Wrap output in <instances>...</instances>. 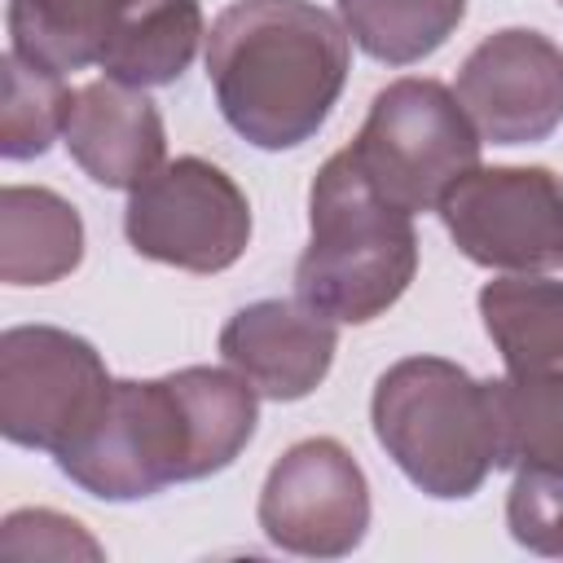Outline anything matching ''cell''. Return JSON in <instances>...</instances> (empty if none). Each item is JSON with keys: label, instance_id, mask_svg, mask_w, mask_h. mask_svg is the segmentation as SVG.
Segmentation results:
<instances>
[{"label": "cell", "instance_id": "cell-1", "mask_svg": "<svg viewBox=\"0 0 563 563\" xmlns=\"http://www.w3.org/2000/svg\"><path fill=\"white\" fill-rule=\"evenodd\" d=\"M207 75L224 119L264 150L299 145L330 114L347 40L303 0H238L211 31Z\"/></svg>", "mask_w": 563, "mask_h": 563}, {"label": "cell", "instance_id": "cell-2", "mask_svg": "<svg viewBox=\"0 0 563 563\" xmlns=\"http://www.w3.org/2000/svg\"><path fill=\"white\" fill-rule=\"evenodd\" d=\"M413 277L409 211L387 202L352 150L334 154L312 185V242L295 268L303 308L369 321Z\"/></svg>", "mask_w": 563, "mask_h": 563}, {"label": "cell", "instance_id": "cell-3", "mask_svg": "<svg viewBox=\"0 0 563 563\" xmlns=\"http://www.w3.org/2000/svg\"><path fill=\"white\" fill-rule=\"evenodd\" d=\"M347 150L374 189L405 211L444 202L479 158V141L457 101L431 79H400L378 92L369 123Z\"/></svg>", "mask_w": 563, "mask_h": 563}, {"label": "cell", "instance_id": "cell-4", "mask_svg": "<svg viewBox=\"0 0 563 563\" xmlns=\"http://www.w3.org/2000/svg\"><path fill=\"white\" fill-rule=\"evenodd\" d=\"M484 396L479 383H471L462 369L444 365V361H405L391 374H383L378 396H374V427L378 440L391 449L396 440L422 431V409L435 413L440 422L457 418L462 409H471ZM396 462L427 484L435 497H466L475 488V479L466 475V466L484 479L488 466H497L493 444L466 431H449V427H427V435L409 440L405 449H396Z\"/></svg>", "mask_w": 563, "mask_h": 563}, {"label": "cell", "instance_id": "cell-5", "mask_svg": "<svg viewBox=\"0 0 563 563\" xmlns=\"http://www.w3.org/2000/svg\"><path fill=\"white\" fill-rule=\"evenodd\" d=\"M457 246L497 268L563 264V185L550 172H479L444 202Z\"/></svg>", "mask_w": 563, "mask_h": 563}, {"label": "cell", "instance_id": "cell-6", "mask_svg": "<svg viewBox=\"0 0 563 563\" xmlns=\"http://www.w3.org/2000/svg\"><path fill=\"white\" fill-rule=\"evenodd\" d=\"M4 361L31 369L44 383L40 396L4 405L9 440L66 453L97 427L110 400V383L101 378V365L88 343L57 334V330H9Z\"/></svg>", "mask_w": 563, "mask_h": 563}, {"label": "cell", "instance_id": "cell-7", "mask_svg": "<svg viewBox=\"0 0 563 563\" xmlns=\"http://www.w3.org/2000/svg\"><path fill=\"white\" fill-rule=\"evenodd\" d=\"M462 101L493 141H537L563 119V53L537 31H501L471 53Z\"/></svg>", "mask_w": 563, "mask_h": 563}, {"label": "cell", "instance_id": "cell-8", "mask_svg": "<svg viewBox=\"0 0 563 563\" xmlns=\"http://www.w3.org/2000/svg\"><path fill=\"white\" fill-rule=\"evenodd\" d=\"M154 185L185 216L180 220L176 216L128 220V238L136 251L167 260V264H185V268H224L238 260V251L246 242V207L242 202L216 207L238 194L216 167H207L198 158H180L176 167L158 172Z\"/></svg>", "mask_w": 563, "mask_h": 563}, {"label": "cell", "instance_id": "cell-9", "mask_svg": "<svg viewBox=\"0 0 563 563\" xmlns=\"http://www.w3.org/2000/svg\"><path fill=\"white\" fill-rule=\"evenodd\" d=\"M321 312H299L295 303H255L242 308L224 330V356L242 365L260 391L295 400L312 391L334 352V330L317 321Z\"/></svg>", "mask_w": 563, "mask_h": 563}, {"label": "cell", "instance_id": "cell-10", "mask_svg": "<svg viewBox=\"0 0 563 563\" xmlns=\"http://www.w3.org/2000/svg\"><path fill=\"white\" fill-rule=\"evenodd\" d=\"M66 145L92 172V180L119 189L150 180V167L163 150L158 114L145 97H128L110 84H92L70 101Z\"/></svg>", "mask_w": 563, "mask_h": 563}, {"label": "cell", "instance_id": "cell-11", "mask_svg": "<svg viewBox=\"0 0 563 563\" xmlns=\"http://www.w3.org/2000/svg\"><path fill=\"white\" fill-rule=\"evenodd\" d=\"M128 4L136 0H13V53L44 75L101 62V48L114 35L119 13Z\"/></svg>", "mask_w": 563, "mask_h": 563}, {"label": "cell", "instance_id": "cell-12", "mask_svg": "<svg viewBox=\"0 0 563 563\" xmlns=\"http://www.w3.org/2000/svg\"><path fill=\"white\" fill-rule=\"evenodd\" d=\"M479 308L515 378H532L563 365V286L497 282L479 295Z\"/></svg>", "mask_w": 563, "mask_h": 563}, {"label": "cell", "instance_id": "cell-13", "mask_svg": "<svg viewBox=\"0 0 563 563\" xmlns=\"http://www.w3.org/2000/svg\"><path fill=\"white\" fill-rule=\"evenodd\" d=\"M198 40V4L194 0H154L141 18L119 22L101 48L106 75L123 84H167L185 70Z\"/></svg>", "mask_w": 563, "mask_h": 563}, {"label": "cell", "instance_id": "cell-14", "mask_svg": "<svg viewBox=\"0 0 563 563\" xmlns=\"http://www.w3.org/2000/svg\"><path fill=\"white\" fill-rule=\"evenodd\" d=\"M497 413V466L532 462L563 471V378L493 383Z\"/></svg>", "mask_w": 563, "mask_h": 563}, {"label": "cell", "instance_id": "cell-15", "mask_svg": "<svg viewBox=\"0 0 563 563\" xmlns=\"http://www.w3.org/2000/svg\"><path fill=\"white\" fill-rule=\"evenodd\" d=\"M510 532L532 545L563 554V471L528 466L510 493Z\"/></svg>", "mask_w": 563, "mask_h": 563}]
</instances>
